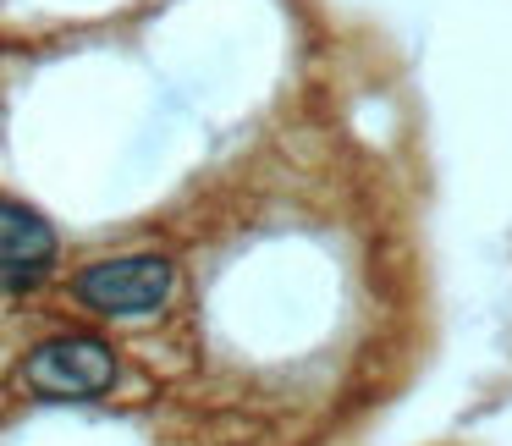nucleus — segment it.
Listing matches in <instances>:
<instances>
[{
  "label": "nucleus",
  "mask_w": 512,
  "mask_h": 446,
  "mask_svg": "<svg viewBox=\"0 0 512 446\" xmlns=\"http://www.w3.org/2000/svg\"><path fill=\"white\" fill-rule=\"evenodd\" d=\"M23 380H28V391H39L45 402H89V397H100V391H111L116 353L100 336H56V342L28 353Z\"/></svg>",
  "instance_id": "f257e3e1"
},
{
  "label": "nucleus",
  "mask_w": 512,
  "mask_h": 446,
  "mask_svg": "<svg viewBox=\"0 0 512 446\" xmlns=\"http://www.w3.org/2000/svg\"><path fill=\"white\" fill-rule=\"evenodd\" d=\"M171 259L160 254H122V259H100L78 276V298L94 314H111V320H138V314H155L171 298Z\"/></svg>",
  "instance_id": "f03ea898"
},
{
  "label": "nucleus",
  "mask_w": 512,
  "mask_h": 446,
  "mask_svg": "<svg viewBox=\"0 0 512 446\" xmlns=\"http://www.w3.org/2000/svg\"><path fill=\"white\" fill-rule=\"evenodd\" d=\"M56 259V232L34 210L0 199V270L6 276H39Z\"/></svg>",
  "instance_id": "7ed1b4c3"
}]
</instances>
